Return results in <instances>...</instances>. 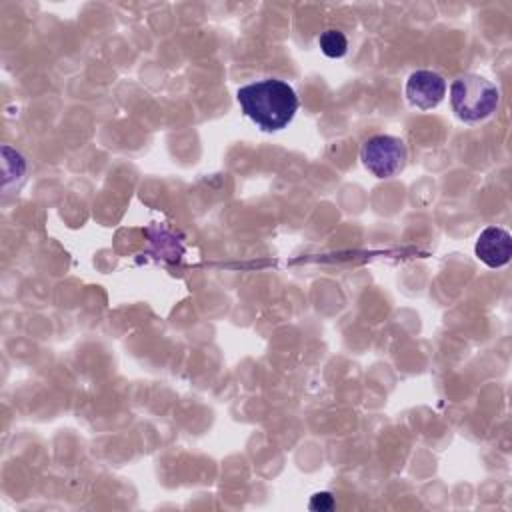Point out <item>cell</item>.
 <instances>
[{
	"mask_svg": "<svg viewBox=\"0 0 512 512\" xmlns=\"http://www.w3.org/2000/svg\"><path fill=\"white\" fill-rule=\"evenodd\" d=\"M310 510L314 512H326V510H332L334 508V498L330 492H316L312 498H310Z\"/></svg>",
	"mask_w": 512,
	"mask_h": 512,
	"instance_id": "cell-7",
	"label": "cell"
},
{
	"mask_svg": "<svg viewBox=\"0 0 512 512\" xmlns=\"http://www.w3.org/2000/svg\"><path fill=\"white\" fill-rule=\"evenodd\" d=\"M446 96V80L432 70H416L406 80V98L420 110H430Z\"/></svg>",
	"mask_w": 512,
	"mask_h": 512,
	"instance_id": "cell-4",
	"label": "cell"
},
{
	"mask_svg": "<svg viewBox=\"0 0 512 512\" xmlns=\"http://www.w3.org/2000/svg\"><path fill=\"white\" fill-rule=\"evenodd\" d=\"M474 254L488 268H500V266L508 264V260L512 256L510 232L502 226H486L476 238Z\"/></svg>",
	"mask_w": 512,
	"mask_h": 512,
	"instance_id": "cell-5",
	"label": "cell"
},
{
	"mask_svg": "<svg viewBox=\"0 0 512 512\" xmlns=\"http://www.w3.org/2000/svg\"><path fill=\"white\" fill-rule=\"evenodd\" d=\"M406 144L390 134H376L360 148V160L376 178H392L406 164Z\"/></svg>",
	"mask_w": 512,
	"mask_h": 512,
	"instance_id": "cell-3",
	"label": "cell"
},
{
	"mask_svg": "<svg viewBox=\"0 0 512 512\" xmlns=\"http://www.w3.org/2000/svg\"><path fill=\"white\" fill-rule=\"evenodd\" d=\"M236 98L242 112L264 132H278L286 128L298 110V96L294 88L278 78L250 82L238 88Z\"/></svg>",
	"mask_w": 512,
	"mask_h": 512,
	"instance_id": "cell-1",
	"label": "cell"
},
{
	"mask_svg": "<svg viewBox=\"0 0 512 512\" xmlns=\"http://www.w3.org/2000/svg\"><path fill=\"white\" fill-rule=\"evenodd\" d=\"M318 44H320V50L324 52V56H328V58H342L346 54V50H348L346 36L340 30H336V28L324 30L318 36Z\"/></svg>",
	"mask_w": 512,
	"mask_h": 512,
	"instance_id": "cell-6",
	"label": "cell"
},
{
	"mask_svg": "<svg viewBox=\"0 0 512 512\" xmlns=\"http://www.w3.org/2000/svg\"><path fill=\"white\" fill-rule=\"evenodd\" d=\"M500 100L498 88L478 74L458 76L450 86V104L462 122L474 124L488 118Z\"/></svg>",
	"mask_w": 512,
	"mask_h": 512,
	"instance_id": "cell-2",
	"label": "cell"
}]
</instances>
